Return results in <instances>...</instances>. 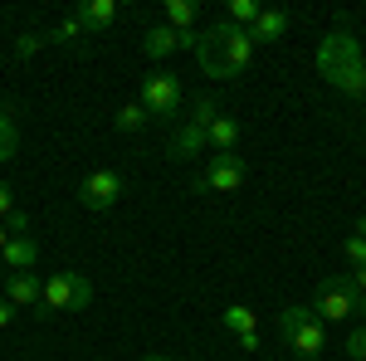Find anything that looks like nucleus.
Wrapping results in <instances>:
<instances>
[{"mask_svg": "<svg viewBox=\"0 0 366 361\" xmlns=\"http://www.w3.org/2000/svg\"><path fill=\"white\" fill-rule=\"evenodd\" d=\"M210 117H215V103L210 98H196V117H186L181 127H176V137H171V162H196L200 152H210V142H205V127H210Z\"/></svg>", "mask_w": 366, "mask_h": 361, "instance_id": "423d86ee", "label": "nucleus"}, {"mask_svg": "<svg viewBox=\"0 0 366 361\" xmlns=\"http://www.w3.org/2000/svg\"><path fill=\"white\" fill-rule=\"evenodd\" d=\"M162 15H167V25L181 29V34H186V29H196V5H191V0H167V5H162Z\"/></svg>", "mask_w": 366, "mask_h": 361, "instance_id": "f3484780", "label": "nucleus"}, {"mask_svg": "<svg viewBox=\"0 0 366 361\" xmlns=\"http://www.w3.org/2000/svg\"><path fill=\"white\" fill-rule=\"evenodd\" d=\"M220 322H225V327H229L234 337H244V332H259V317H254V312H249L244 303H229L225 312H220Z\"/></svg>", "mask_w": 366, "mask_h": 361, "instance_id": "dca6fc26", "label": "nucleus"}, {"mask_svg": "<svg viewBox=\"0 0 366 361\" xmlns=\"http://www.w3.org/2000/svg\"><path fill=\"white\" fill-rule=\"evenodd\" d=\"M347 278H352V288H357V293H366V269H352Z\"/></svg>", "mask_w": 366, "mask_h": 361, "instance_id": "cd10ccee", "label": "nucleus"}, {"mask_svg": "<svg viewBox=\"0 0 366 361\" xmlns=\"http://www.w3.org/2000/svg\"><path fill=\"white\" fill-rule=\"evenodd\" d=\"M147 122H152V117H147V108H142V103H127V108L117 112V132H142Z\"/></svg>", "mask_w": 366, "mask_h": 361, "instance_id": "aec40b11", "label": "nucleus"}, {"mask_svg": "<svg viewBox=\"0 0 366 361\" xmlns=\"http://www.w3.org/2000/svg\"><path fill=\"white\" fill-rule=\"evenodd\" d=\"M352 312L366 317V293L352 288V278H322L317 293H312V317H317V322H342V317H352Z\"/></svg>", "mask_w": 366, "mask_h": 361, "instance_id": "20e7f679", "label": "nucleus"}, {"mask_svg": "<svg viewBox=\"0 0 366 361\" xmlns=\"http://www.w3.org/2000/svg\"><path fill=\"white\" fill-rule=\"evenodd\" d=\"M0 283H5V298L15 307H39V317H49L44 312V283L34 274H0Z\"/></svg>", "mask_w": 366, "mask_h": 361, "instance_id": "9b49d317", "label": "nucleus"}, {"mask_svg": "<svg viewBox=\"0 0 366 361\" xmlns=\"http://www.w3.org/2000/svg\"><path fill=\"white\" fill-rule=\"evenodd\" d=\"M34 264H39V244H34L29 234H10L5 249H0V269H5V274H29Z\"/></svg>", "mask_w": 366, "mask_h": 361, "instance_id": "f8f14e48", "label": "nucleus"}, {"mask_svg": "<svg viewBox=\"0 0 366 361\" xmlns=\"http://www.w3.org/2000/svg\"><path fill=\"white\" fill-rule=\"evenodd\" d=\"M317 74L337 88V93L366 98V54H362V44H357V34L332 29V34L317 44Z\"/></svg>", "mask_w": 366, "mask_h": 361, "instance_id": "f03ea898", "label": "nucleus"}, {"mask_svg": "<svg viewBox=\"0 0 366 361\" xmlns=\"http://www.w3.org/2000/svg\"><path fill=\"white\" fill-rule=\"evenodd\" d=\"M39 44H49V34H20V44H15V54H20V59H29L34 49H39Z\"/></svg>", "mask_w": 366, "mask_h": 361, "instance_id": "5701e85b", "label": "nucleus"}, {"mask_svg": "<svg viewBox=\"0 0 366 361\" xmlns=\"http://www.w3.org/2000/svg\"><path fill=\"white\" fill-rule=\"evenodd\" d=\"M210 191H225L234 195L239 186H244V162L234 157V152H210V162H205V176H200Z\"/></svg>", "mask_w": 366, "mask_h": 361, "instance_id": "6e6552de", "label": "nucleus"}, {"mask_svg": "<svg viewBox=\"0 0 366 361\" xmlns=\"http://www.w3.org/2000/svg\"><path fill=\"white\" fill-rule=\"evenodd\" d=\"M347 352H352V361H366V327H357L347 337Z\"/></svg>", "mask_w": 366, "mask_h": 361, "instance_id": "b1692460", "label": "nucleus"}, {"mask_svg": "<svg viewBox=\"0 0 366 361\" xmlns=\"http://www.w3.org/2000/svg\"><path fill=\"white\" fill-rule=\"evenodd\" d=\"M15 312H20V307L10 303V298H0V327H10V322H15Z\"/></svg>", "mask_w": 366, "mask_h": 361, "instance_id": "a878e982", "label": "nucleus"}, {"mask_svg": "<svg viewBox=\"0 0 366 361\" xmlns=\"http://www.w3.org/2000/svg\"><path fill=\"white\" fill-rule=\"evenodd\" d=\"M15 147H20V127H15V117H10V112H0V162H10V157H15Z\"/></svg>", "mask_w": 366, "mask_h": 361, "instance_id": "6ab92c4d", "label": "nucleus"}, {"mask_svg": "<svg viewBox=\"0 0 366 361\" xmlns=\"http://www.w3.org/2000/svg\"><path fill=\"white\" fill-rule=\"evenodd\" d=\"M249 59H254L249 29L229 25V20H220L215 29L196 34V64H200L205 79H239L249 69Z\"/></svg>", "mask_w": 366, "mask_h": 361, "instance_id": "f257e3e1", "label": "nucleus"}, {"mask_svg": "<svg viewBox=\"0 0 366 361\" xmlns=\"http://www.w3.org/2000/svg\"><path fill=\"white\" fill-rule=\"evenodd\" d=\"M279 337L293 347L298 361H317V352L327 347V327H322V322L312 317V307H303V303H293V307L279 312Z\"/></svg>", "mask_w": 366, "mask_h": 361, "instance_id": "7ed1b4c3", "label": "nucleus"}, {"mask_svg": "<svg viewBox=\"0 0 366 361\" xmlns=\"http://www.w3.org/2000/svg\"><path fill=\"white\" fill-rule=\"evenodd\" d=\"M181 98H186V93H181V74H171V69H157V74H147V79H142V108H147V117H157V122H162V117H171V112L181 108Z\"/></svg>", "mask_w": 366, "mask_h": 361, "instance_id": "0eeeda50", "label": "nucleus"}, {"mask_svg": "<svg viewBox=\"0 0 366 361\" xmlns=\"http://www.w3.org/2000/svg\"><path fill=\"white\" fill-rule=\"evenodd\" d=\"M259 10H264L259 0H229V5H225V20H229V25H239V29H249L254 20H259Z\"/></svg>", "mask_w": 366, "mask_h": 361, "instance_id": "a211bd4d", "label": "nucleus"}, {"mask_svg": "<svg viewBox=\"0 0 366 361\" xmlns=\"http://www.w3.org/2000/svg\"><path fill=\"white\" fill-rule=\"evenodd\" d=\"M5 239H10V229H5V220H0V249H5Z\"/></svg>", "mask_w": 366, "mask_h": 361, "instance_id": "c756f323", "label": "nucleus"}, {"mask_svg": "<svg viewBox=\"0 0 366 361\" xmlns=\"http://www.w3.org/2000/svg\"><path fill=\"white\" fill-rule=\"evenodd\" d=\"M342 254H347L352 269H366V239L362 234H347V239H342Z\"/></svg>", "mask_w": 366, "mask_h": 361, "instance_id": "4be33fe9", "label": "nucleus"}, {"mask_svg": "<svg viewBox=\"0 0 366 361\" xmlns=\"http://www.w3.org/2000/svg\"><path fill=\"white\" fill-rule=\"evenodd\" d=\"M93 303V283L74 269L44 278V312H79V307Z\"/></svg>", "mask_w": 366, "mask_h": 361, "instance_id": "39448f33", "label": "nucleus"}, {"mask_svg": "<svg viewBox=\"0 0 366 361\" xmlns=\"http://www.w3.org/2000/svg\"><path fill=\"white\" fill-rule=\"evenodd\" d=\"M176 49H191L196 54V29H171V25H152L147 34H142V54L147 59H167V54H176Z\"/></svg>", "mask_w": 366, "mask_h": 361, "instance_id": "9d476101", "label": "nucleus"}, {"mask_svg": "<svg viewBox=\"0 0 366 361\" xmlns=\"http://www.w3.org/2000/svg\"><path fill=\"white\" fill-rule=\"evenodd\" d=\"M352 234H362V239H366V215H362V224H357V229H352Z\"/></svg>", "mask_w": 366, "mask_h": 361, "instance_id": "7c9ffc66", "label": "nucleus"}, {"mask_svg": "<svg viewBox=\"0 0 366 361\" xmlns=\"http://www.w3.org/2000/svg\"><path fill=\"white\" fill-rule=\"evenodd\" d=\"M142 361H176V357H157V352H147V357H142Z\"/></svg>", "mask_w": 366, "mask_h": 361, "instance_id": "c85d7f7f", "label": "nucleus"}, {"mask_svg": "<svg viewBox=\"0 0 366 361\" xmlns=\"http://www.w3.org/2000/svg\"><path fill=\"white\" fill-rule=\"evenodd\" d=\"M117 15H122V10H117V0H84L74 20L84 25V34H88V29L98 34V29H113V25H117Z\"/></svg>", "mask_w": 366, "mask_h": 361, "instance_id": "ddd939ff", "label": "nucleus"}, {"mask_svg": "<svg viewBox=\"0 0 366 361\" xmlns=\"http://www.w3.org/2000/svg\"><path fill=\"white\" fill-rule=\"evenodd\" d=\"M205 142H210V152H234V142H239V122L215 112L210 127H205Z\"/></svg>", "mask_w": 366, "mask_h": 361, "instance_id": "2eb2a0df", "label": "nucleus"}, {"mask_svg": "<svg viewBox=\"0 0 366 361\" xmlns=\"http://www.w3.org/2000/svg\"><path fill=\"white\" fill-rule=\"evenodd\" d=\"M79 39H84V25H79L74 15H69V20H59L54 34H49V44H79Z\"/></svg>", "mask_w": 366, "mask_h": 361, "instance_id": "412c9836", "label": "nucleus"}, {"mask_svg": "<svg viewBox=\"0 0 366 361\" xmlns=\"http://www.w3.org/2000/svg\"><path fill=\"white\" fill-rule=\"evenodd\" d=\"M5 229H10V234H25V229H29V215H25V210H10V215H5Z\"/></svg>", "mask_w": 366, "mask_h": 361, "instance_id": "393cba45", "label": "nucleus"}, {"mask_svg": "<svg viewBox=\"0 0 366 361\" xmlns=\"http://www.w3.org/2000/svg\"><path fill=\"white\" fill-rule=\"evenodd\" d=\"M93 361H108V357H93Z\"/></svg>", "mask_w": 366, "mask_h": 361, "instance_id": "2f4dec72", "label": "nucleus"}, {"mask_svg": "<svg viewBox=\"0 0 366 361\" xmlns=\"http://www.w3.org/2000/svg\"><path fill=\"white\" fill-rule=\"evenodd\" d=\"M10 210H15V200H10V186H5V181H0V220H5V215H10Z\"/></svg>", "mask_w": 366, "mask_h": 361, "instance_id": "bb28decb", "label": "nucleus"}, {"mask_svg": "<svg viewBox=\"0 0 366 361\" xmlns=\"http://www.w3.org/2000/svg\"><path fill=\"white\" fill-rule=\"evenodd\" d=\"M117 195H122V176L117 171H93L79 186V205L84 210H108V205H117Z\"/></svg>", "mask_w": 366, "mask_h": 361, "instance_id": "1a4fd4ad", "label": "nucleus"}, {"mask_svg": "<svg viewBox=\"0 0 366 361\" xmlns=\"http://www.w3.org/2000/svg\"><path fill=\"white\" fill-rule=\"evenodd\" d=\"M283 29H288L283 10H259V20L249 25V39L254 44H274V39H283Z\"/></svg>", "mask_w": 366, "mask_h": 361, "instance_id": "4468645a", "label": "nucleus"}]
</instances>
